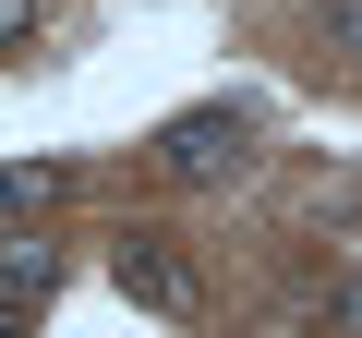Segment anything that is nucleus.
I'll return each instance as SVG.
<instances>
[{"label": "nucleus", "mask_w": 362, "mask_h": 338, "mask_svg": "<svg viewBox=\"0 0 362 338\" xmlns=\"http://www.w3.org/2000/svg\"><path fill=\"white\" fill-rule=\"evenodd\" d=\"M157 169H169L181 194L242 182V169H254V109H181V121L157 133Z\"/></svg>", "instance_id": "1"}, {"label": "nucleus", "mask_w": 362, "mask_h": 338, "mask_svg": "<svg viewBox=\"0 0 362 338\" xmlns=\"http://www.w3.org/2000/svg\"><path fill=\"white\" fill-rule=\"evenodd\" d=\"M109 278H121V302H145V314H169V326L206 302V290H194V266H181L157 230H109Z\"/></svg>", "instance_id": "2"}, {"label": "nucleus", "mask_w": 362, "mask_h": 338, "mask_svg": "<svg viewBox=\"0 0 362 338\" xmlns=\"http://www.w3.org/2000/svg\"><path fill=\"white\" fill-rule=\"evenodd\" d=\"M49 302V242H13V266H0V314H37Z\"/></svg>", "instance_id": "3"}, {"label": "nucleus", "mask_w": 362, "mask_h": 338, "mask_svg": "<svg viewBox=\"0 0 362 338\" xmlns=\"http://www.w3.org/2000/svg\"><path fill=\"white\" fill-rule=\"evenodd\" d=\"M326 326H362V278H326Z\"/></svg>", "instance_id": "4"}, {"label": "nucleus", "mask_w": 362, "mask_h": 338, "mask_svg": "<svg viewBox=\"0 0 362 338\" xmlns=\"http://www.w3.org/2000/svg\"><path fill=\"white\" fill-rule=\"evenodd\" d=\"M326 25H338V37H350V49H362V0H326Z\"/></svg>", "instance_id": "5"}]
</instances>
